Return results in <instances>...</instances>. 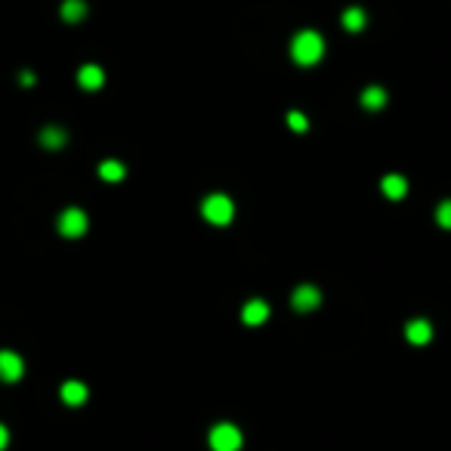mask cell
<instances>
[{"label": "cell", "mask_w": 451, "mask_h": 451, "mask_svg": "<svg viewBox=\"0 0 451 451\" xmlns=\"http://www.w3.org/2000/svg\"><path fill=\"white\" fill-rule=\"evenodd\" d=\"M87 16V4L83 0H65L62 4V19L65 22H81Z\"/></svg>", "instance_id": "cell-16"}, {"label": "cell", "mask_w": 451, "mask_h": 451, "mask_svg": "<svg viewBox=\"0 0 451 451\" xmlns=\"http://www.w3.org/2000/svg\"><path fill=\"white\" fill-rule=\"evenodd\" d=\"M59 396H62L65 405H83V402H87V396H90V390L83 387L81 380H65Z\"/></svg>", "instance_id": "cell-10"}, {"label": "cell", "mask_w": 451, "mask_h": 451, "mask_svg": "<svg viewBox=\"0 0 451 451\" xmlns=\"http://www.w3.org/2000/svg\"><path fill=\"white\" fill-rule=\"evenodd\" d=\"M359 102H362V106L368 108V111H377V108L387 106V90H383V87H365L362 96H359Z\"/></svg>", "instance_id": "cell-12"}, {"label": "cell", "mask_w": 451, "mask_h": 451, "mask_svg": "<svg viewBox=\"0 0 451 451\" xmlns=\"http://www.w3.org/2000/svg\"><path fill=\"white\" fill-rule=\"evenodd\" d=\"M380 189H383V195H387L390 201H399V198H405V195H408V180L402 173H387L380 180Z\"/></svg>", "instance_id": "cell-9"}, {"label": "cell", "mask_w": 451, "mask_h": 451, "mask_svg": "<svg viewBox=\"0 0 451 451\" xmlns=\"http://www.w3.org/2000/svg\"><path fill=\"white\" fill-rule=\"evenodd\" d=\"M99 176H102L106 183H121V180L127 176V167L121 164V161H102V164H99Z\"/></svg>", "instance_id": "cell-15"}, {"label": "cell", "mask_w": 451, "mask_h": 451, "mask_svg": "<svg viewBox=\"0 0 451 451\" xmlns=\"http://www.w3.org/2000/svg\"><path fill=\"white\" fill-rule=\"evenodd\" d=\"M405 337H408V343L424 346V343L433 340V325H430L427 318H411V322L405 325Z\"/></svg>", "instance_id": "cell-8"}, {"label": "cell", "mask_w": 451, "mask_h": 451, "mask_svg": "<svg viewBox=\"0 0 451 451\" xmlns=\"http://www.w3.org/2000/svg\"><path fill=\"white\" fill-rule=\"evenodd\" d=\"M208 442L213 451H241L244 436L235 424H213L208 433Z\"/></svg>", "instance_id": "cell-3"}, {"label": "cell", "mask_w": 451, "mask_h": 451, "mask_svg": "<svg viewBox=\"0 0 451 451\" xmlns=\"http://www.w3.org/2000/svg\"><path fill=\"white\" fill-rule=\"evenodd\" d=\"M288 127L297 130V133H303V130H309V121H306V115H300V111H288Z\"/></svg>", "instance_id": "cell-18"}, {"label": "cell", "mask_w": 451, "mask_h": 451, "mask_svg": "<svg viewBox=\"0 0 451 451\" xmlns=\"http://www.w3.org/2000/svg\"><path fill=\"white\" fill-rule=\"evenodd\" d=\"M9 445V430L4 427V424H0V451H4Z\"/></svg>", "instance_id": "cell-19"}, {"label": "cell", "mask_w": 451, "mask_h": 451, "mask_svg": "<svg viewBox=\"0 0 451 451\" xmlns=\"http://www.w3.org/2000/svg\"><path fill=\"white\" fill-rule=\"evenodd\" d=\"M201 217L208 220L211 226H226V223H232V217H235V204H232L229 195L213 192V195H208V198L201 201Z\"/></svg>", "instance_id": "cell-2"}, {"label": "cell", "mask_w": 451, "mask_h": 451, "mask_svg": "<svg viewBox=\"0 0 451 451\" xmlns=\"http://www.w3.org/2000/svg\"><path fill=\"white\" fill-rule=\"evenodd\" d=\"M365 25H368V16H365L362 6H350L343 13V28H346V31H362Z\"/></svg>", "instance_id": "cell-14"}, {"label": "cell", "mask_w": 451, "mask_h": 451, "mask_svg": "<svg viewBox=\"0 0 451 451\" xmlns=\"http://www.w3.org/2000/svg\"><path fill=\"white\" fill-rule=\"evenodd\" d=\"M65 143H69V136H65V130L62 127H44L41 130V146H46V148H62Z\"/></svg>", "instance_id": "cell-13"}, {"label": "cell", "mask_w": 451, "mask_h": 451, "mask_svg": "<svg viewBox=\"0 0 451 451\" xmlns=\"http://www.w3.org/2000/svg\"><path fill=\"white\" fill-rule=\"evenodd\" d=\"M436 223L442 226V229H451V198L439 201V208H436Z\"/></svg>", "instance_id": "cell-17"}, {"label": "cell", "mask_w": 451, "mask_h": 451, "mask_svg": "<svg viewBox=\"0 0 451 451\" xmlns=\"http://www.w3.org/2000/svg\"><path fill=\"white\" fill-rule=\"evenodd\" d=\"M102 81H106V71H102L99 65H83V69L78 71V83L83 90H99Z\"/></svg>", "instance_id": "cell-11"}, {"label": "cell", "mask_w": 451, "mask_h": 451, "mask_svg": "<svg viewBox=\"0 0 451 451\" xmlns=\"http://www.w3.org/2000/svg\"><path fill=\"white\" fill-rule=\"evenodd\" d=\"M325 56V37L313 31V28H303V31L294 34L290 41V59L297 65H315Z\"/></svg>", "instance_id": "cell-1"}, {"label": "cell", "mask_w": 451, "mask_h": 451, "mask_svg": "<svg viewBox=\"0 0 451 451\" xmlns=\"http://www.w3.org/2000/svg\"><path fill=\"white\" fill-rule=\"evenodd\" d=\"M87 213H83L81 208H69V211H62V217H59V232L65 235V238H81L83 232H87Z\"/></svg>", "instance_id": "cell-4"}, {"label": "cell", "mask_w": 451, "mask_h": 451, "mask_svg": "<svg viewBox=\"0 0 451 451\" xmlns=\"http://www.w3.org/2000/svg\"><path fill=\"white\" fill-rule=\"evenodd\" d=\"M25 374V362L22 355L13 350H0V380L4 383H16Z\"/></svg>", "instance_id": "cell-5"}, {"label": "cell", "mask_w": 451, "mask_h": 451, "mask_svg": "<svg viewBox=\"0 0 451 451\" xmlns=\"http://www.w3.org/2000/svg\"><path fill=\"white\" fill-rule=\"evenodd\" d=\"M266 318H269V303L266 300H248L241 309V322L248 325V328H257V325H266Z\"/></svg>", "instance_id": "cell-7"}, {"label": "cell", "mask_w": 451, "mask_h": 451, "mask_svg": "<svg viewBox=\"0 0 451 451\" xmlns=\"http://www.w3.org/2000/svg\"><path fill=\"white\" fill-rule=\"evenodd\" d=\"M322 303V290L315 285H300L294 294H290V306L297 309V313H309V309H315Z\"/></svg>", "instance_id": "cell-6"}]
</instances>
